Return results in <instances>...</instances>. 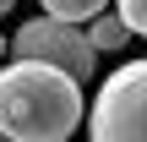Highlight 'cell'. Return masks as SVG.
<instances>
[{
	"label": "cell",
	"mask_w": 147,
	"mask_h": 142,
	"mask_svg": "<svg viewBox=\"0 0 147 142\" xmlns=\"http://www.w3.org/2000/svg\"><path fill=\"white\" fill-rule=\"evenodd\" d=\"M82 115V82H71L65 71L38 60L0 66V131L11 142H65Z\"/></svg>",
	"instance_id": "cell-1"
},
{
	"label": "cell",
	"mask_w": 147,
	"mask_h": 142,
	"mask_svg": "<svg viewBox=\"0 0 147 142\" xmlns=\"http://www.w3.org/2000/svg\"><path fill=\"white\" fill-rule=\"evenodd\" d=\"M93 142H147V60H125L98 82L87 109Z\"/></svg>",
	"instance_id": "cell-2"
},
{
	"label": "cell",
	"mask_w": 147,
	"mask_h": 142,
	"mask_svg": "<svg viewBox=\"0 0 147 142\" xmlns=\"http://www.w3.org/2000/svg\"><path fill=\"white\" fill-rule=\"evenodd\" d=\"M11 60H38V66H55L65 71L71 82H93L98 71V49L87 44L82 27L71 22H55V16H33L11 33Z\"/></svg>",
	"instance_id": "cell-3"
},
{
	"label": "cell",
	"mask_w": 147,
	"mask_h": 142,
	"mask_svg": "<svg viewBox=\"0 0 147 142\" xmlns=\"http://www.w3.org/2000/svg\"><path fill=\"white\" fill-rule=\"evenodd\" d=\"M87 44H93V49H125V44H131V27L120 22V11H115V5H109V11H98V16L87 22Z\"/></svg>",
	"instance_id": "cell-4"
},
{
	"label": "cell",
	"mask_w": 147,
	"mask_h": 142,
	"mask_svg": "<svg viewBox=\"0 0 147 142\" xmlns=\"http://www.w3.org/2000/svg\"><path fill=\"white\" fill-rule=\"evenodd\" d=\"M38 5H44V16L71 22V27H82V22H93L98 11H109V0H38Z\"/></svg>",
	"instance_id": "cell-5"
},
{
	"label": "cell",
	"mask_w": 147,
	"mask_h": 142,
	"mask_svg": "<svg viewBox=\"0 0 147 142\" xmlns=\"http://www.w3.org/2000/svg\"><path fill=\"white\" fill-rule=\"evenodd\" d=\"M115 11H120V22H125L131 33L147 38V0H115Z\"/></svg>",
	"instance_id": "cell-6"
},
{
	"label": "cell",
	"mask_w": 147,
	"mask_h": 142,
	"mask_svg": "<svg viewBox=\"0 0 147 142\" xmlns=\"http://www.w3.org/2000/svg\"><path fill=\"white\" fill-rule=\"evenodd\" d=\"M5 55H11V38H5V33H0V66H5Z\"/></svg>",
	"instance_id": "cell-7"
},
{
	"label": "cell",
	"mask_w": 147,
	"mask_h": 142,
	"mask_svg": "<svg viewBox=\"0 0 147 142\" xmlns=\"http://www.w3.org/2000/svg\"><path fill=\"white\" fill-rule=\"evenodd\" d=\"M11 5H16V0H0V16H5V11H11Z\"/></svg>",
	"instance_id": "cell-8"
},
{
	"label": "cell",
	"mask_w": 147,
	"mask_h": 142,
	"mask_svg": "<svg viewBox=\"0 0 147 142\" xmlns=\"http://www.w3.org/2000/svg\"><path fill=\"white\" fill-rule=\"evenodd\" d=\"M0 142H11V137H5V131H0Z\"/></svg>",
	"instance_id": "cell-9"
}]
</instances>
